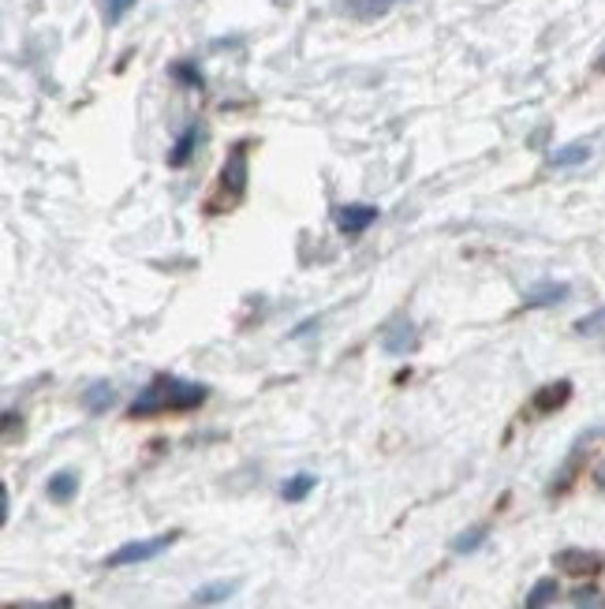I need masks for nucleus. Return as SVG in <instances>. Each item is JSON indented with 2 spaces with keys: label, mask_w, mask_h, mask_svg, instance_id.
I'll return each mask as SVG.
<instances>
[{
  "label": "nucleus",
  "mask_w": 605,
  "mask_h": 609,
  "mask_svg": "<svg viewBox=\"0 0 605 609\" xmlns=\"http://www.w3.org/2000/svg\"><path fill=\"white\" fill-rule=\"evenodd\" d=\"M210 389L198 382H183L176 374H157L154 382L131 400L127 415L131 419H150V415H165V411H195L206 404Z\"/></svg>",
  "instance_id": "1"
},
{
  "label": "nucleus",
  "mask_w": 605,
  "mask_h": 609,
  "mask_svg": "<svg viewBox=\"0 0 605 609\" xmlns=\"http://www.w3.org/2000/svg\"><path fill=\"white\" fill-rule=\"evenodd\" d=\"M180 531H169V535H154V539H135V542H124L120 550H113L105 557V568H131V565H142V561H154L161 553L176 546Z\"/></svg>",
  "instance_id": "2"
},
{
  "label": "nucleus",
  "mask_w": 605,
  "mask_h": 609,
  "mask_svg": "<svg viewBox=\"0 0 605 609\" xmlns=\"http://www.w3.org/2000/svg\"><path fill=\"white\" fill-rule=\"evenodd\" d=\"M247 150H251V142H236L225 157V169H221V191L232 202L247 195Z\"/></svg>",
  "instance_id": "3"
},
{
  "label": "nucleus",
  "mask_w": 605,
  "mask_h": 609,
  "mask_svg": "<svg viewBox=\"0 0 605 609\" xmlns=\"http://www.w3.org/2000/svg\"><path fill=\"white\" fill-rule=\"evenodd\" d=\"M605 434V426H594V430H583L576 438V445H572V453H568V460L561 464V471L553 475V482H549V494H561V490H568L572 486V479H576L579 464H583V453L591 449V441H598Z\"/></svg>",
  "instance_id": "4"
},
{
  "label": "nucleus",
  "mask_w": 605,
  "mask_h": 609,
  "mask_svg": "<svg viewBox=\"0 0 605 609\" xmlns=\"http://www.w3.org/2000/svg\"><path fill=\"white\" fill-rule=\"evenodd\" d=\"M333 217H337V228L344 232V236H363L366 228L374 225L381 213H378V206H359V202H348V206H340Z\"/></svg>",
  "instance_id": "5"
},
{
  "label": "nucleus",
  "mask_w": 605,
  "mask_h": 609,
  "mask_svg": "<svg viewBox=\"0 0 605 609\" xmlns=\"http://www.w3.org/2000/svg\"><path fill=\"white\" fill-rule=\"evenodd\" d=\"M568 400H572V382L561 378V382L542 385L535 397H531V408H535L538 415H553V411H561Z\"/></svg>",
  "instance_id": "6"
},
{
  "label": "nucleus",
  "mask_w": 605,
  "mask_h": 609,
  "mask_svg": "<svg viewBox=\"0 0 605 609\" xmlns=\"http://www.w3.org/2000/svg\"><path fill=\"white\" fill-rule=\"evenodd\" d=\"M415 344H419V333H415L408 318H396L393 326L385 329V337H381V348L389 355H408Z\"/></svg>",
  "instance_id": "7"
},
{
  "label": "nucleus",
  "mask_w": 605,
  "mask_h": 609,
  "mask_svg": "<svg viewBox=\"0 0 605 609\" xmlns=\"http://www.w3.org/2000/svg\"><path fill=\"white\" fill-rule=\"evenodd\" d=\"M568 299V284L564 281H542L535 288H527V296H523V307L527 311H538V307H557Z\"/></svg>",
  "instance_id": "8"
},
{
  "label": "nucleus",
  "mask_w": 605,
  "mask_h": 609,
  "mask_svg": "<svg viewBox=\"0 0 605 609\" xmlns=\"http://www.w3.org/2000/svg\"><path fill=\"white\" fill-rule=\"evenodd\" d=\"M553 565L572 572V576H587V572H598L602 568V553H587V550H561L553 557Z\"/></svg>",
  "instance_id": "9"
},
{
  "label": "nucleus",
  "mask_w": 605,
  "mask_h": 609,
  "mask_svg": "<svg viewBox=\"0 0 605 609\" xmlns=\"http://www.w3.org/2000/svg\"><path fill=\"white\" fill-rule=\"evenodd\" d=\"M236 591H240V580H213V583H206V587H198L195 595H191V606H198V609L221 606V602H228Z\"/></svg>",
  "instance_id": "10"
},
{
  "label": "nucleus",
  "mask_w": 605,
  "mask_h": 609,
  "mask_svg": "<svg viewBox=\"0 0 605 609\" xmlns=\"http://www.w3.org/2000/svg\"><path fill=\"white\" fill-rule=\"evenodd\" d=\"M198 142H202V128H198V124L183 128V131H180V139L172 142V150H169V169H183V165H187V161L195 157Z\"/></svg>",
  "instance_id": "11"
},
{
  "label": "nucleus",
  "mask_w": 605,
  "mask_h": 609,
  "mask_svg": "<svg viewBox=\"0 0 605 609\" xmlns=\"http://www.w3.org/2000/svg\"><path fill=\"white\" fill-rule=\"evenodd\" d=\"M45 494H49V501H57V505H64V501H71V497L79 494V471H57V475H49V482H45Z\"/></svg>",
  "instance_id": "12"
},
{
  "label": "nucleus",
  "mask_w": 605,
  "mask_h": 609,
  "mask_svg": "<svg viewBox=\"0 0 605 609\" xmlns=\"http://www.w3.org/2000/svg\"><path fill=\"white\" fill-rule=\"evenodd\" d=\"M116 404V385L113 382H94L83 389V408L90 415H105Z\"/></svg>",
  "instance_id": "13"
},
{
  "label": "nucleus",
  "mask_w": 605,
  "mask_h": 609,
  "mask_svg": "<svg viewBox=\"0 0 605 609\" xmlns=\"http://www.w3.org/2000/svg\"><path fill=\"white\" fill-rule=\"evenodd\" d=\"M587 157H591V146H587V142H568V146L549 154V169H576Z\"/></svg>",
  "instance_id": "14"
},
{
  "label": "nucleus",
  "mask_w": 605,
  "mask_h": 609,
  "mask_svg": "<svg viewBox=\"0 0 605 609\" xmlns=\"http://www.w3.org/2000/svg\"><path fill=\"white\" fill-rule=\"evenodd\" d=\"M557 595H561L557 580H553V576H542V580L527 591V602H523V609H549L553 602H557Z\"/></svg>",
  "instance_id": "15"
},
{
  "label": "nucleus",
  "mask_w": 605,
  "mask_h": 609,
  "mask_svg": "<svg viewBox=\"0 0 605 609\" xmlns=\"http://www.w3.org/2000/svg\"><path fill=\"white\" fill-rule=\"evenodd\" d=\"M486 539H490V527H486V524L467 527V531H460V535L452 539V553H460V557H467V553L482 550V542H486Z\"/></svg>",
  "instance_id": "16"
},
{
  "label": "nucleus",
  "mask_w": 605,
  "mask_h": 609,
  "mask_svg": "<svg viewBox=\"0 0 605 609\" xmlns=\"http://www.w3.org/2000/svg\"><path fill=\"white\" fill-rule=\"evenodd\" d=\"M400 0H344V12L355 15V19H378L389 8H396Z\"/></svg>",
  "instance_id": "17"
},
{
  "label": "nucleus",
  "mask_w": 605,
  "mask_h": 609,
  "mask_svg": "<svg viewBox=\"0 0 605 609\" xmlns=\"http://www.w3.org/2000/svg\"><path fill=\"white\" fill-rule=\"evenodd\" d=\"M314 486H318V479H314L310 471H299V475H292V479L281 486V497H284V501H303Z\"/></svg>",
  "instance_id": "18"
},
{
  "label": "nucleus",
  "mask_w": 605,
  "mask_h": 609,
  "mask_svg": "<svg viewBox=\"0 0 605 609\" xmlns=\"http://www.w3.org/2000/svg\"><path fill=\"white\" fill-rule=\"evenodd\" d=\"M172 79H176L180 86H191V90H202V86H206L202 71H198L191 60H176V64H172Z\"/></svg>",
  "instance_id": "19"
},
{
  "label": "nucleus",
  "mask_w": 605,
  "mask_h": 609,
  "mask_svg": "<svg viewBox=\"0 0 605 609\" xmlns=\"http://www.w3.org/2000/svg\"><path fill=\"white\" fill-rule=\"evenodd\" d=\"M576 333H579V337H602V333H605V307L591 311L587 318H579Z\"/></svg>",
  "instance_id": "20"
},
{
  "label": "nucleus",
  "mask_w": 605,
  "mask_h": 609,
  "mask_svg": "<svg viewBox=\"0 0 605 609\" xmlns=\"http://www.w3.org/2000/svg\"><path fill=\"white\" fill-rule=\"evenodd\" d=\"M131 8H135V0H101V12H105V23H109V27H116Z\"/></svg>",
  "instance_id": "21"
},
{
  "label": "nucleus",
  "mask_w": 605,
  "mask_h": 609,
  "mask_svg": "<svg viewBox=\"0 0 605 609\" xmlns=\"http://www.w3.org/2000/svg\"><path fill=\"white\" fill-rule=\"evenodd\" d=\"M4 609H75L71 595H60V598H49V602H12Z\"/></svg>",
  "instance_id": "22"
},
{
  "label": "nucleus",
  "mask_w": 605,
  "mask_h": 609,
  "mask_svg": "<svg viewBox=\"0 0 605 609\" xmlns=\"http://www.w3.org/2000/svg\"><path fill=\"white\" fill-rule=\"evenodd\" d=\"M12 516V497H8V486H0V524H8Z\"/></svg>",
  "instance_id": "23"
},
{
  "label": "nucleus",
  "mask_w": 605,
  "mask_h": 609,
  "mask_svg": "<svg viewBox=\"0 0 605 609\" xmlns=\"http://www.w3.org/2000/svg\"><path fill=\"white\" fill-rule=\"evenodd\" d=\"M318 326V318H310V322H303V326H296L292 329V337H303V333H310V329Z\"/></svg>",
  "instance_id": "24"
},
{
  "label": "nucleus",
  "mask_w": 605,
  "mask_h": 609,
  "mask_svg": "<svg viewBox=\"0 0 605 609\" xmlns=\"http://www.w3.org/2000/svg\"><path fill=\"white\" fill-rule=\"evenodd\" d=\"M594 482H598V486H605V460L598 464V471H594Z\"/></svg>",
  "instance_id": "25"
},
{
  "label": "nucleus",
  "mask_w": 605,
  "mask_h": 609,
  "mask_svg": "<svg viewBox=\"0 0 605 609\" xmlns=\"http://www.w3.org/2000/svg\"><path fill=\"white\" fill-rule=\"evenodd\" d=\"M594 68H598V71H605V53H602V57H598V64H594Z\"/></svg>",
  "instance_id": "26"
}]
</instances>
